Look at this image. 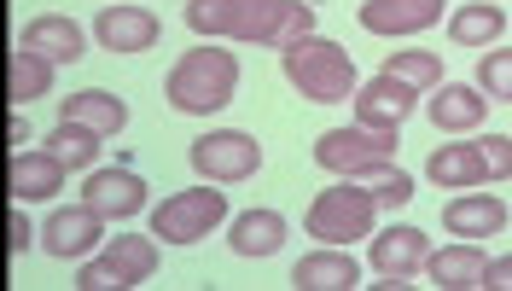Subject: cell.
Instances as JSON below:
<instances>
[{
	"mask_svg": "<svg viewBox=\"0 0 512 291\" xmlns=\"http://www.w3.org/2000/svg\"><path fill=\"white\" fill-rule=\"evenodd\" d=\"M239 88V59L233 47H187L169 76H163V94L181 117H216Z\"/></svg>",
	"mask_w": 512,
	"mask_h": 291,
	"instance_id": "cell-1",
	"label": "cell"
},
{
	"mask_svg": "<svg viewBox=\"0 0 512 291\" xmlns=\"http://www.w3.org/2000/svg\"><path fill=\"white\" fill-rule=\"evenodd\" d=\"M280 65H286L291 88L315 105H338V99H355L361 76H355V59L332 41V35H297L291 47H280Z\"/></svg>",
	"mask_w": 512,
	"mask_h": 291,
	"instance_id": "cell-2",
	"label": "cell"
},
{
	"mask_svg": "<svg viewBox=\"0 0 512 291\" xmlns=\"http://www.w3.org/2000/svg\"><path fill=\"white\" fill-rule=\"evenodd\" d=\"M158 274V233H111L105 251L82 257L76 291H128Z\"/></svg>",
	"mask_w": 512,
	"mask_h": 291,
	"instance_id": "cell-3",
	"label": "cell"
},
{
	"mask_svg": "<svg viewBox=\"0 0 512 291\" xmlns=\"http://www.w3.org/2000/svg\"><path fill=\"white\" fill-rule=\"evenodd\" d=\"M379 198L367 193L361 181H338V187H326V193L309 204V216H303V233H315L320 245H355V239H373L379 233Z\"/></svg>",
	"mask_w": 512,
	"mask_h": 291,
	"instance_id": "cell-4",
	"label": "cell"
},
{
	"mask_svg": "<svg viewBox=\"0 0 512 291\" xmlns=\"http://www.w3.org/2000/svg\"><path fill=\"white\" fill-rule=\"evenodd\" d=\"M315 30V6L309 0H233L222 41H245V47H291L297 35Z\"/></svg>",
	"mask_w": 512,
	"mask_h": 291,
	"instance_id": "cell-5",
	"label": "cell"
},
{
	"mask_svg": "<svg viewBox=\"0 0 512 291\" xmlns=\"http://www.w3.org/2000/svg\"><path fill=\"white\" fill-rule=\"evenodd\" d=\"M396 129H367V123H344V129H326L315 140V163L332 175H367L379 163H396Z\"/></svg>",
	"mask_w": 512,
	"mask_h": 291,
	"instance_id": "cell-6",
	"label": "cell"
},
{
	"mask_svg": "<svg viewBox=\"0 0 512 291\" xmlns=\"http://www.w3.org/2000/svg\"><path fill=\"white\" fill-rule=\"evenodd\" d=\"M222 222H227V198L216 181L210 187H187V193L163 198L158 210H152V233H158L163 245H198L204 233H216Z\"/></svg>",
	"mask_w": 512,
	"mask_h": 291,
	"instance_id": "cell-7",
	"label": "cell"
},
{
	"mask_svg": "<svg viewBox=\"0 0 512 291\" xmlns=\"http://www.w3.org/2000/svg\"><path fill=\"white\" fill-rule=\"evenodd\" d=\"M192 169L204 175V181H216V187H239V181H251L256 169H262V140L245 129H210L192 140Z\"/></svg>",
	"mask_w": 512,
	"mask_h": 291,
	"instance_id": "cell-8",
	"label": "cell"
},
{
	"mask_svg": "<svg viewBox=\"0 0 512 291\" xmlns=\"http://www.w3.org/2000/svg\"><path fill=\"white\" fill-rule=\"evenodd\" d=\"M99 245H105V216H99L94 204L47 210V222H41V251H47V257L82 262V257H94Z\"/></svg>",
	"mask_w": 512,
	"mask_h": 291,
	"instance_id": "cell-9",
	"label": "cell"
},
{
	"mask_svg": "<svg viewBox=\"0 0 512 291\" xmlns=\"http://www.w3.org/2000/svg\"><path fill=\"white\" fill-rule=\"evenodd\" d=\"M373 286L379 291H402L414 286V274L425 268V257H431V239L419 233V227H384V233H373Z\"/></svg>",
	"mask_w": 512,
	"mask_h": 291,
	"instance_id": "cell-10",
	"label": "cell"
},
{
	"mask_svg": "<svg viewBox=\"0 0 512 291\" xmlns=\"http://www.w3.org/2000/svg\"><path fill=\"white\" fill-rule=\"evenodd\" d=\"M158 12L152 6H134V0H105L94 12V41L105 53H146V47H158Z\"/></svg>",
	"mask_w": 512,
	"mask_h": 291,
	"instance_id": "cell-11",
	"label": "cell"
},
{
	"mask_svg": "<svg viewBox=\"0 0 512 291\" xmlns=\"http://www.w3.org/2000/svg\"><path fill=\"white\" fill-rule=\"evenodd\" d=\"M82 204H94L105 222H128V216L146 210V181L128 163H99V169H88V181H82Z\"/></svg>",
	"mask_w": 512,
	"mask_h": 291,
	"instance_id": "cell-12",
	"label": "cell"
},
{
	"mask_svg": "<svg viewBox=\"0 0 512 291\" xmlns=\"http://www.w3.org/2000/svg\"><path fill=\"white\" fill-rule=\"evenodd\" d=\"M355 24L367 35H425L431 24H443V0H361L355 6Z\"/></svg>",
	"mask_w": 512,
	"mask_h": 291,
	"instance_id": "cell-13",
	"label": "cell"
},
{
	"mask_svg": "<svg viewBox=\"0 0 512 291\" xmlns=\"http://www.w3.org/2000/svg\"><path fill=\"white\" fill-rule=\"evenodd\" d=\"M414 111H419V88H408L390 70H379L367 88H355V123H367V129H402Z\"/></svg>",
	"mask_w": 512,
	"mask_h": 291,
	"instance_id": "cell-14",
	"label": "cell"
},
{
	"mask_svg": "<svg viewBox=\"0 0 512 291\" xmlns=\"http://www.w3.org/2000/svg\"><path fill=\"white\" fill-rule=\"evenodd\" d=\"M64 181H70V169H64L47 146H41V152H12V163H6L12 204H47V198L64 193Z\"/></svg>",
	"mask_w": 512,
	"mask_h": 291,
	"instance_id": "cell-15",
	"label": "cell"
},
{
	"mask_svg": "<svg viewBox=\"0 0 512 291\" xmlns=\"http://www.w3.org/2000/svg\"><path fill=\"white\" fill-rule=\"evenodd\" d=\"M291 239V227L280 210H239L233 216V227H227V251L233 257H245V262H262V257H280V245Z\"/></svg>",
	"mask_w": 512,
	"mask_h": 291,
	"instance_id": "cell-16",
	"label": "cell"
},
{
	"mask_svg": "<svg viewBox=\"0 0 512 291\" xmlns=\"http://www.w3.org/2000/svg\"><path fill=\"white\" fill-rule=\"evenodd\" d=\"M291 286L297 291H355L361 286V262L350 257V245H320L309 257H297Z\"/></svg>",
	"mask_w": 512,
	"mask_h": 291,
	"instance_id": "cell-17",
	"label": "cell"
},
{
	"mask_svg": "<svg viewBox=\"0 0 512 291\" xmlns=\"http://www.w3.org/2000/svg\"><path fill=\"white\" fill-rule=\"evenodd\" d=\"M18 47L47 53L53 65H76V59L88 53V30H82L76 18H64V12H41V18H30V24H24Z\"/></svg>",
	"mask_w": 512,
	"mask_h": 291,
	"instance_id": "cell-18",
	"label": "cell"
},
{
	"mask_svg": "<svg viewBox=\"0 0 512 291\" xmlns=\"http://www.w3.org/2000/svg\"><path fill=\"white\" fill-rule=\"evenodd\" d=\"M425 274H431V286H443V291H478L483 274H489L483 239H454L443 251H431L425 257Z\"/></svg>",
	"mask_w": 512,
	"mask_h": 291,
	"instance_id": "cell-19",
	"label": "cell"
},
{
	"mask_svg": "<svg viewBox=\"0 0 512 291\" xmlns=\"http://www.w3.org/2000/svg\"><path fill=\"white\" fill-rule=\"evenodd\" d=\"M425 117L443 134H472V129H483V117H489V94H483V88H466V82H443V88H431Z\"/></svg>",
	"mask_w": 512,
	"mask_h": 291,
	"instance_id": "cell-20",
	"label": "cell"
},
{
	"mask_svg": "<svg viewBox=\"0 0 512 291\" xmlns=\"http://www.w3.org/2000/svg\"><path fill=\"white\" fill-rule=\"evenodd\" d=\"M425 181L431 187H489V169H483V152L478 140H448V146H437L431 158H425Z\"/></svg>",
	"mask_w": 512,
	"mask_h": 291,
	"instance_id": "cell-21",
	"label": "cell"
},
{
	"mask_svg": "<svg viewBox=\"0 0 512 291\" xmlns=\"http://www.w3.org/2000/svg\"><path fill=\"white\" fill-rule=\"evenodd\" d=\"M443 227L454 239H489V233L507 227V204L495 193H460L443 204Z\"/></svg>",
	"mask_w": 512,
	"mask_h": 291,
	"instance_id": "cell-22",
	"label": "cell"
},
{
	"mask_svg": "<svg viewBox=\"0 0 512 291\" xmlns=\"http://www.w3.org/2000/svg\"><path fill=\"white\" fill-rule=\"evenodd\" d=\"M59 117L64 123H82V129L105 134V140H117L128 129V105L117 94H105V88H82V94H64L59 99Z\"/></svg>",
	"mask_w": 512,
	"mask_h": 291,
	"instance_id": "cell-23",
	"label": "cell"
},
{
	"mask_svg": "<svg viewBox=\"0 0 512 291\" xmlns=\"http://www.w3.org/2000/svg\"><path fill=\"white\" fill-rule=\"evenodd\" d=\"M47 152L70 169V175H88V169H99V152H105V134L82 129V123H53V134H47Z\"/></svg>",
	"mask_w": 512,
	"mask_h": 291,
	"instance_id": "cell-24",
	"label": "cell"
},
{
	"mask_svg": "<svg viewBox=\"0 0 512 291\" xmlns=\"http://www.w3.org/2000/svg\"><path fill=\"white\" fill-rule=\"evenodd\" d=\"M501 30H507V12H501V6H489V0H466V6L448 18L454 47H495Z\"/></svg>",
	"mask_w": 512,
	"mask_h": 291,
	"instance_id": "cell-25",
	"label": "cell"
},
{
	"mask_svg": "<svg viewBox=\"0 0 512 291\" xmlns=\"http://www.w3.org/2000/svg\"><path fill=\"white\" fill-rule=\"evenodd\" d=\"M53 59L47 53H30V47H18L12 53V105H30V99L53 94Z\"/></svg>",
	"mask_w": 512,
	"mask_h": 291,
	"instance_id": "cell-26",
	"label": "cell"
},
{
	"mask_svg": "<svg viewBox=\"0 0 512 291\" xmlns=\"http://www.w3.org/2000/svg\"><path fill=\"white\" fill-rule=\"evenodd\" d=\"M384 70H390V76H402V82L419 88V94L443 88V59H437L431 47H396V53L384 59Z\"/></svg>",
	"mask_w": 512,
	"mask_h": 291,
	"instance_id": "cell-27",
	"label": "cell"
},
{
	"mask_svg": "<svg viewBox=\"0 0 512 291\" xmlns=\"http://www.w3.org/2000/svg\"><path fill=\"white\" fill-rule=\"evenodd\" d=\"M350 181H361L367 193L379 198V210H402V204H414V175L408 169H396V163H379V169H367V175H350Z\"/></svg>",
	"mask_w": 512,
	"mask_h": 291,
	"instance_id": "cell-28",
	"label": "cell"
},
{
	"mask_svg": "<svg viewBox=\"0 0 512 291\" xmlns=\"http://www.w3.org/2000/svg\"><path fill=\"white\" fill-rule=\"evenodd\" d=\"M478 88L489 99L512 105V47H489V53L478 59Z\"/></svg>",
	"mask_w": 512,
	"mask_h": 291,
	"instance_id": "cell-29",
	"label": "cell"
},
{
	"mask_svg": "<svg viewBox=\"0 0 512 291\" xmlns=\"http://www.w3.org/2000/svg\"><path fill=\"white\" fill-rule=\"evenodd\" d=\"M227 18H233V0H187V30L204 41H222Z\"/></svg>",
	"mask_w": 512,
	"mask_h": 291,
	"instance_id": "cell-30",
	"label": "cell"
},
{
	"mask_svg": "<svg viewBox=\"0 0 512 291\" xmlns=\"http://www.w3.org/2000/svg\"><path fill=\"white\" fill-rule=\"evenodd\" d=\"M478 152H483V169H489V181H512V134H483Z\"/></svg>",
	"mask_w": 512,
	"mask_h": 291,
	"instance_id": "cell-31",
	"label": "cell"
},
{
	"mask_svg": "<svg viewBox=\"0 0 512 291\" xmlns=\"http://www.w3.org/2000/svg\"><path fill=\"white\" fill-rule=\"evenodd\" d=\"M30 245H41V227L30 222V210H24V204H12V257H24Z\"/></svg>",
	"mask_w": 512,
	"mask_h": 291,
	"instance_id": "cell-32",
	"label": "cell"
},
{
	"mask_svg": "<svg viewBox=\"0 0 512 291\" xmlns=\"http://www.w3.org/2000/svg\"><path fill=\"white\" fill-rule=\"evenodd\" d=\"M489 291H512V257H489V274H483Z\"/></svg>",
	"mask_w": 512,
	"mask_h": 291,
	"instance_id": "cell-33",
	"label": "cell"
}]
</instances>
